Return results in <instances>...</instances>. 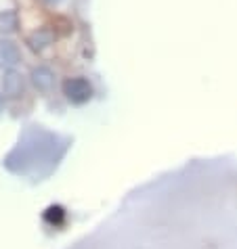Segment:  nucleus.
<instances>
[{"instance_id":"f257e3e1","label":"nucleus","mask_w":237,"mask_h":249,"mask_svg":"<svg viewBox=\"0 0 237 249\" xmlns=\"http://www.w3.org/2000/svg\"><path fill=\"white\" fill-rule=\"evenodd\" d=\"M63 94L74 105H84L93 96V86L86 78H67L63 82Z\"/></svg>"},{"instance_id":"f03ea898","label":"nucleus","mask_w":237,"mask_h":249,"mask_svg":"<svg viewBox=\"0 0 237 249\" xmlns=\"http://www.w3.org/2000/svg\"><path fill=\"white\" fill-rule=\"evenodd\" d=\"M32 84L38 88L40 92H48L55 84V73L46 65H38L32 69Z\"/></svg>"},{"instance_id":"7ed1b4c3","label":"nucleus","mask_w":237,"mask_h":249,"mask_svg":"<svg viewBox=\"0 0 237 249\" xmlns=\"http://www.w3.org/2000/svg\"><path fill=\"white\" fill-rule=\"evenodd\" d=\"M23 92V80L15 69H9L2 78V94L11 96V99H17L19 94Z\"/></svg>"},{"instance_id":"20e7f679","label":"nucleus","mask_w":237,"mask_h":249,"mask_svg":"<svg viewBox=\"0 0 237 249\" xmlns=\"http://www.w3.org/2000/svg\"><path fill=\"white\" fill-rule=\"evenodd\" d=\"M19 59H21V54H19L17 44L11 40H0V65L13 67L19 63Z\"/></svg>"},{"instance_id":"39448f33","label":"nucleus","mask_w":237,"mask_h":249,"mask_svg":"<svg viewBox=\"0 0 237 249\" xmlns=\"http://www.w3.org/2000/svg\"><path fill=\"white\" fill-rule=\"evenodd\" d=\"M53 38H55V34L48 30V27H40L38 32H34L32 36L27 38V44H30L34 53H42L46 46L53 44Z\"/></svg>"},{"instance_id":"423d86ee","label":"nucleus","mask_w":237,"mask_h":249,"mask_svg":"<svg viewBox=\"0 0 237 249\" xmlns=\"http://www.w3.org/2000/svg\"><path fill=\"white\" fill-rule=\"evenodd\" d=\"M19 27V17L15 11H2L0 13V32L11 34Z\"/></svg>"},{"instance_id":"0eeeda50","label":"nucleus","mask_w":237,"mask_h":249,"mask_svg":"<svg viewBox=\"0 0 237 249\" xmlns=\"http://www.w3.org/2000/svg\"><path fill=\"white\" fill-rule=\"evenodd\" d=\"M63 207H59V205H53V207H48V210L44 212V220L46 222H51V224H59L61 220H63Z\"/></svg>"},{"instance_id":"6e6552de","label":"nucleus","mask_w":237,"mask_h":249,"mask_svg":"<svg viewBox=\"0 0 237 249\" xmlns=\"http://www.w3.org/2000/svg\"><path fill=\"white\" fill-rule=\"evenodd\" d=\"M44 4H48V6H57V4H61L63 0H42Z\"/></svg>"},{"instance_id":"1a4fd4ad","label":"nucleus","mask_w":237,"mask_h":249,"mask_svg":"<svg viewBox=\"0 0 237 249\" xmlns=\"http://www.w3.org/2000/svg\"><path fill=\"white\" fill-rule=\"evenodd\" d=\"M2 101H4V99H2V94H0V109H2Z\"/></svg>"}]
</instances>
